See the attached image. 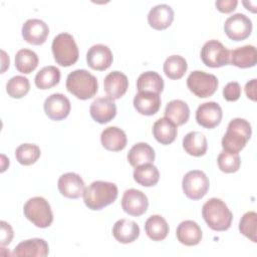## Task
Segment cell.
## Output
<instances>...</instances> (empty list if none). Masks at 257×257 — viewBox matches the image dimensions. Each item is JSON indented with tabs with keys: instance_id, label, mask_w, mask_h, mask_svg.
I'll return each mask as SVG.
<instances>
[{
	"instance_id": "obj_1",
	"label": "cell",
	"mask_w": 257,
	"mask_h": 257,
	"mask_svg": "<svg viewBox=\"0 0 257 257\" xmlns=\"http://www.w3.org/2000/svg\"><path fill=\"white\" fill-rule=\"evenodd\" d=\"M117 187L114 183L105 181L92 182L83 192V201L90 210H101L117 198Z\"/></svg>"
},
{
	"instance_id": "obj_2",
	"label": "cell",
	"mask_w": 257,
	"mask_h": 257,
	"mask_svg": "<svg viewBox=\"0 0 257 257\" xmlns=\"http://www.w3.org/2000/svg\"><path fill=\"white\" fill-rule=\"evenodd\" d=\"M202 216L214 231H226L230 228L233 214L221 199L211 198L202 207Z\"/></svg>"
},
{
	"instance_id": "obj_3",
	"label": "cell",
	"mask_w": 257,
	"mask_h": 257,
	"mask_svg": "<svg viewBox=\"0 0 257 257\" xmlns=\"http://www.w3.org/2000/svg\"><path fill=\"white\" fill-rule=\"evenodd\" d=\"M252 135L251 124L248 120L236 117L230 120L227 131L222 138L223 150L238 153L246 146Z\"/></svg>"
},
{
	"instance_id": "obj_4",
	"label": "cell",
	"mask_w": 257,
	"mask_h": 257,
	"mask_svg": "<svg viewBox=\"0 0 257 257\" xmlns=\"http://www.w3.org/2000/svg\"><path fill=\"white\" fill-rule=\"evenodd\" d=\"M66 88L75 97L85 100L95 95L98 88L97 79L85 69H76L66 78Z\"/></svg>"
},
{
	"instance_id": "obj_5",
	"label": "cell",
	"mask_w": 257,
	"mask_h": 257,
	"mask_svg": "<svg viewBox=\"0 0 257 257\" xmlns=\"http://www.w3.org/2000/svg\"><path fill=\"white\" fill-rule=\"evenodd\" d=\"M51 49L56 63L61 66L73 65L78 60L77 44L73 36L67 32L59 33L53 38Z\"/></svg>"
},
{
	"instance_id": "obj_6",
	"label": "cell",
	"mask_w": 257,
	"mask_h": 257,
	"mask_svg": "<svg viewBox=\"0 0 257 257\" xmlns=\"http://www.w3.org/2000/svg\"><path fill=\"white\" fill-rule=\"evenodd\" d=\"M23 212L25 217L39 228H47L53 221L50 205L43 197L30 198L24 204Z\"/></svg>"
},
{
	"instance_id": "obj_7",
	"label": "cell",
	"mask_w": 257,
	"mask_h": 257,
	"mask_svg": "<svg viewBox=\"0 0 257 257\" xmlns=\"http://www.w3.org/2000/svg\"><path fill=\"white\" fill-rule=\"evenodd\" d=\"M187 86L198 97H208L215 93L218 87V78L202 70L192 71L187 78Z\"/></svg>"
},
{
	"instance_id": "obj_8",
	"label": "cell",
	"mask_w": 257,
	"mask_h": 257,
	"mask_svg": "<svg viewBox=\"0 0 257 257\" xmlns=\"http://www.w3.org/2000/svg\"><path fill=\"white\" fill-rule=\"evenodd\" d=\"M209 179L199 170L189 171L183 178L182 187L185 195L191 200L202 199L209 190Z\"/></svg>"
},
{
	"instance_id": "obj_9",
	"label": "cell",
	"mask_w": 257,
	"mask_h": 257,
	"mask_svg": "<svg viewBox=\"0 0 257 257\" xmlns=\"http://www.w3.org/2000/svg\"><path fill=\"white\" fill-rule=\"evenodd\" d=\"M201 59L205 65L213 68L230 63V50L220 41L212 39L207 41L201 49Z\"/></svg>"
},
{
	"instance_id": "obj_10",
	"label": "cell",
	"mask_w": 257,
	"mask_h": 257,
	"mask_svg": "<svg viewBox=\"0 0 257 257\" xmlns=\"http://www.w3.org/2000/svg\"><path fill=\"white\" fill-rule=\"evenodd\" d=\"M224 31L234 41L244 40L251 34L252 21L243 13H235L226 19Z\"/></svg>"
},
{
	"instance_id": "obj_11",
	"label": "cell",
	"mask_w": 257,
	"mask_h": 257,
	"mask_svg": "<svg viewBox=\"0 0 257 257\" xmlns=\"http://www.w3.org/2000/svg\"><path fill=\"white\" fill-rule=\"evenodd\" d=\"M149 201L145 193L137 189H127L121 198V208L131 216H141L146 213Z\"/></svg>"
},
{
	"instance_id": "obj_12",
	"label": "cell",
	"mask_w": 257,
	"mask_h": 257,
	"mask_svg": "<svg viewBox=\"0 0 257 257\" xmlns=\"http://www.w3.org/2000/svg\"><path fill=\"white\" fill-rule=\"evenodd\" d=\"M44 111L52 120H61L70 112V101L62 93H52L44 101Z\"/></svg>"
},
{
	"instance_id": "obj_13",
	"label": "cell",
	"mask_w": 257,
	"mask_h": 257,
	"mask_svg": "<svg viewBox=\"0 0 257 257\" xmlns=\"http://www.w3.org/2000/svg\"><path fill=\"white\" fill-rule=\"evenodd\" d=\"M222 108L215 101L204 102L200 104L196 110L197 122L206 128L217 126L222 119Z\"/></svg>"
},
{
	"instance_id": "obj_14",
	"label": "cell",
	"mask_w": 257,
	"mask_h": 257,
	"mask_svg": "<svg viewBox=\"0 0 257 257\" xmlns=\"http://www.w3.org/2000/svg\"><path fill=\"white\" fill-rule=\"evenodd\" d=\"M49 34L48 25L40 19H28L22 26V37L33 45H41Z\"/></svg>"
},
{
	"instance_id": "obj_15",
	"label": "cell",
	"mask_w": 257,
	"mask_h": 257,
	"mask_svg": "<svg viewBox=\"0 0 257 257\" xmlns=\"http://www.w3.org/2000/svg\"><path fill=\"white\" fill-rule=\"evenodd\" d=\"M57 187L61 195L69 199L79 198L85 190L82 178L73 172L61 175L58 179Z\"/></svg>"
},
{
	"instance_id": "obj_16",
	"label": "cell",
	"mask_w": 257,
	"mask_h": 257,
	"mask_svg": "<svg viewBox=\"0 0 257 257\" xmlns=\"http://www.w3.org/2000/svg\"><path fill=\"white\" fill-rule=\"evenodd\" d=\"M112 52L104 44L92 45L86 53V62L94 70H105L112 63Z\"/></svg>"
},
{
	"instance_id": "obj_17",
	"label": "cell",
	"mask_w": 257,
	"mask_h": 257,
	"mask_svg": "<svg viewBox=\"0 0 257 257\" xmlns=\"http://www.w3.org/2000/svg\"><path fill=\"white\" fill-rule=\"evenodd\" d=\"M89 112L93 120L98 123L110 121L116 114V105L109 97H98L92 101Z\"/></svg>"
},
{
	"instance_id": "obj_18",
	"label": "cell",
	"mask_w": 257,
	"mask_h": 257,
	"mask_svg": "<svg viewBox=\"0 0 257 257\" xmlns=\"http://www.w3.org/2000/svg\"><path fill=\"white\" fill-rule=\"evenodd\" d=\"M104 91L109 98L118 99L127 90L128 79L125 74L120 71H111L105 77L103 81Z\"/></svg>"
},
{
	"instance_id": "obj_19",
	"label": "cell",
	"mask_w": 257,
	"mask_h": 257,
	"mask_svg": "<svg viewBox=\"0 0 257 257\" xmlns=\"http://www.w3.org/2000/svg\"><path fill=\"white\" fill-rule=\"evenodd\" d=\"M134 106L137 111L144 115H153L161 107V97L159 93L139 91L134 97Z\"/></svg>"
},
{
	"instance_id": "obj_20",
	"label": "cell",
	"mask_w": 257,
	"mask_h": 257,
	"mask_svg": "<svg viewBox=\"0 0 257 257\" xmlns=\"http://www.w3.org/2000/svg\"><path fill=\"white\" fill-rule=\"evenodd\" d=\"M174 20V10L168 4L154 6L148 14V22L156 30L168 28Z\"/></svg>"
},
{
	"instance_id": "obj_21",
	"label": "cell",
	"mask_w": 257,
	"mask_h": 257,
	"mask_svg": "<svg viewBox=\"0 0 257 257\" xmlns=\"http://www.w3.org/2000/svg\"><path fill=\"white\" fill-rule=\"evenodd\" d=\"M49 253V247L44 239L32 238L20 242L14 249L12 256H37L45 257Z\"/></svg>"
},
{
	"instance_id": "obj_22",
	"label": "cell",
	"mask_w": 257,
	"mask_h": 257,
	"mask_svg": "<svg viewBox=\"0 0 257 257\" xmlns=\"http://www.w3.org/2000/svg\"><path fill=\"white\" fill-rule=\"evenodd\" d=\"M176 235L180 243L186 246H194L200 243L202 230L195 221L185 220L178 225Z\"/></svg>"
},
{
	"instance_id": "obj_23",
	"label": "cell",
	"mask_w": 257,
	"mask_h": 257,
	"mask_svg": "<svg viewBox=\"0 0 257 257\" xmlns=\"http://www.w3.org/2000/svg\"><path fill=\"white\" fill-rule=\"evenodd\" d=\"M112 235L116 241L122 244H128L137 240L140 236V227L135 221L120 219L114 223Z\"/></svg>"
},
{
	"instance_id": "obj_24",
	"label": "cell",
	"mask_w": 257,
	"mask_h": 257,
	"mask_svg": "<svg viewBox=\"0 0 257 257\" xmlns=\"http://www.w3.org/2000/svg\"><path fill=\"white\" fill-rule=\"evenodd\" d=\"M100 142L104 149L111 152H118L126 146L125 133L117 126H108L100 135Z\"/></svg>"
},
{
	"instance_id": "obj_25",
	"label": "cell",
	"mask_w": 257,
	"mask_h": 257,
	"mask_svg": "<svg viewBox=\"0 0 257 257\" xmlns=\"http://www.w3.org/2000/svg\"><path fill=\"white\" fill-rule=\"evenodd\" d=\"M178 134L177 125L169 118L161 117L153 125V135L155 139L162 145L172 144Z\"/></svg>"
},
{
	"instance_id": "obj_26",
	"label": "cell",
	"mask_w": 257,
	"mask_h": 257,
	"mask_svg": "<svg viewBox=\"0 0 257 257\" xmlns=\"http://www.w3.org/2000/svg\"><path fill=\"white\" fill-rule=\"evenodd\" d=\"M257 62V52L253 45H244L230 51V63L240 68L252 67Z\"/></svg>"
},
{
	"instance_id": "obj_27",
	"label": "cell",
	"mask_w": 257,
	"mask_h": 257,
	"mask_svg": "<svg viewBox=\"0 0 257 257\" xmlns=\"http://www.w3.org/2000/svg\"><path fill=\"white\" fill-rule=\"evenodd\" d=\"M155 151L147 143H138L132 147L127 154V161L134 168L144 164H153L155 161Z\"/></svg>"
},
{
	"instance_id": "obj_28",
	"label": "cell",
	"mask_w": 257,
	"mask_h": 257,
	"mask_svg": "<svg viewBox=\"0 0 257 257\" xmlns=\"http://www.w3.org/2000/svg\"><path fill=\"white\" fill-rule=\"evenodd\" d=\"M165 116L172 120L177 126L186 123L190 116L188 104L181 99H174L167 103L165 107Z\"/></svg>"
},
{
	"instance_id": "obj_29",
	"label": "cell",
	"mask_w": 257,
	"mask_h": 257,
	"mask_svg": "<svg viewBox=\"0 0 257 257\" xmlns=\"http://www.w3.org/2000/svg\"><path fill=\"white\" fill-rule=\"evenodd\" d=\"M183 148L189 155L201 157L207 151V139L200 132H190L183 139Z\"/></svg>"
},
{
	"instance_id": "obj_30",
	"label": "cell",
	"mask_w": 257,
	"mask_h": 257,
	"mask_svg": "<svg viewBox=\"0 0 257 257\" xmlns=\"http://www.w3.org/2000/svg\"><path fill=\"white\" fill-rule=\"evenodd\" d=\"M145 231L153 241H161L167 237L169 225L161 215H152L145 223Z\"/></svg>"
},
{
	"instance_id": "obj_31",
	"label": "cell",
	"mask_w": 257,
	"mask_h": 257,
	"mask_svg": "<svg viewBox=\"0 0 257 257\" xmlns=\"http://www.w3.org/2000/svg\"><path fill=\"white\" fill-rule=\"evenodd\" d=\"M137 88L139 91H148L161 93L164 89V80L156 71L143 72L137 80Z\"/></svg>"
},
{
	"instance_id": "obj_32",
	"label": "cell",
	"mask_w": 257,
	"mask_h": 257,
	"mask_svg": "<svg viewBox=\"0 0 257 257\" xmlns=\"http://www.w3.org/2000/svg\"><path fill=\"white\" fill-rule=\"evenodd\" d=\"M159 170L153 164L141 165L136 167L134 171V180L144 187L155 186L159 182Z\"/></svg>"
},
{
	"instance_id": "obj_33",
	"label": "cell",
	"mask_w": 257,
	"mask_h": 257,
	"mask_svg": "<svg viewBox=\"0 0 257 257\" xmlns=\"http://www.w3.org/2000/svg\"><path fill=\"white\" fill-rule=\"evenodd\" d=\"M60 80V70L53 65H48L41 68L35 75V85L40 89H48L56 84Z\"/></svg>"
},
{
	"instance_id": "obj_34",
	"label": "cell",
	"mask_w": 257,
	"mask_h": 257,
	"mask_svg": "<svg viewBox=\"0 0 257 257\" xmlns=\"http://www.w3.org/2000/svg\"><path fill=\"white\" fill-rule=\"evenodd\" d=\"M38 65L37 54L27 48H23L17 51L15 55V67L24 74L31 73Z\"/></svg>"
},
{
	"instance_id": "obj_35",
	"label": "cell",
	"mask_w": 257,
	"mask_h": 257,
	"mask_svg": "<svg viewBox=\"0 0 257 257\" xmlns=\"http://www.w3.org/2000/svg\"><path fill=\"white\" fill-rule=\"evenodd\" d=\"M187 68L186 59L180 55H171L164 62V72L171 79H180Z\"/></svg>"
},
{
	"instance_id": "obj_36",
	"label": "cell",
	"mask_w": 257,
	"mask_h": 257,
	"mask_svg": "<svg viewBox=\"0 0 257 257\" xmlns=\"http://www.w3.org/2000/svg\"><path fill=\"white\" fill-rule=\"evenodd\" d=\"M15 157L19 164L29 166L39 159L40 149L34 144H22L15 150Z\"/></svg>"
},
{
	"instance_id": "obj_37",
	"label": "cell",
	"mask_w": 257,
	"mask_h": 257,
	"mask_svg": "<svg viewBox=\"0 0 257 257\" xmlns=\"http://www.w3.org/2000/svg\"><path fill=\"white\" fill-rule=\"evenodd\" d=\"M30 89V82L27 77L16 75L11 77L6 84V91L12 98H21L25 96Z\"/></svg>"
},
{
	"instance_id": "obj_38",
	"label": "cell",
	"mask_w": 257,
	"mask_h": 257,
	"mask_svg": "<svg viewBox=\"0 0 257 257\" xmlns=\"http://www.w3.org/2000/svg\"><path fill=\"white\" fill-rule=\"evenodd\" d=\"M219 169L224 173H235L241 165L240 156L238 153H232L223 150L217 159Z\"/></svg>"
},
{
	"instance_id": "obj_39",
	"label": "cell",
	"mask_w": 257,
	"mask_h": 257,
	"mask_svg": "<svg viewBox=\"0 0 257 257\" xmlns=\"http://www.w3.org/2000/svg\"><path fill=\"white\" fill-rule=\"evenodd\" d=\"M256 224H257V214L254 211H249L245 213L239 222L240 232L254 243L257 242Z\"/></svg>"
},
{
	"instance_id": "obj_40",
	"label": "cell",
	"mask_w": 257,
	"mask_h": 257,
	"mask_svg": "<svg viewBox=\"0 0 257 257\" xmlns=\"http://www.w3.org/2000/svg\"><path fill=\"white\" fill-rule=\"evenodd\" d=\"M223 96L228 101H236L241 96V86L237 81L228 82L223 88Z\"/></svg>"
},
{
	"instance_id": "obj_41",
	"label": "cell",
	"mask_w": 257,
	"mask_h": 257,
	"mask_svg": "<svg viewBox=\"0 0 257 257\" xmlns=\"http://www.w3.org/2000/svg\"><path fill=\"white\" fill-rule=\"evenodd\" d=\"M0 224H1L0 244H1V246H5L11 242V240L13 238V230H12L11 226L5 221H1Z\"/></svg>"
},
{
	"instance_id": "obj_42",
	"label": "cell",
	"mask_w": 257,
	"mask_h": 257,
	"mask_svg": "<svg viewBox=\"0 0 257 257\" xmlns=\"http://www.w3.org/2000/svg\"><path fill=\"white\" fill-rule=\"evenodd\" d=\"M237 0H217L215 2L217 9L223 13H230L234 11L237 7Z\"/></svg>"
},
{
	"instance_id": "obj_43",
	"label": "cell",
	"mask_w": 257,
	"mask_h": 257,
	"mask_svg": "<svg viewBox=\"0 0 257 257\" xmlns=\"http://www.w3.org/2000/svg\"><path fill=\"white\" fill-rule=\"evenodd\" d=\"M245 92L248 98L253 101L256 100V78H253L246 83Z\"/></svg>"
},
{
	"instance_id": "obj_44",
	"label": "cell",
	"mask_w": 257,
	"mask_h": 257,
	"mask_svg": "<svg viewBox=\"0 0 257 257\" xmlns=\"http://www.w3.org/2000/svg\"><path fill=\"white\" fill-rule=\"evenodd\" d=\"M243 4L246 6V9L250 10L252 12H255L256 11V2H251V1H243Z\"/></svg>"
}]
</instances>
